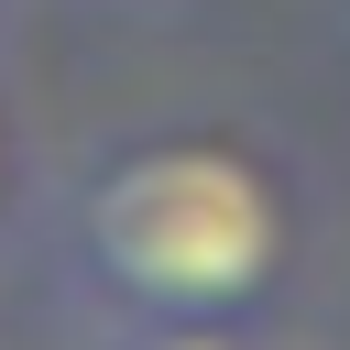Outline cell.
Wrapping results in <instances>:
<instances>
[{
	"mask_svg": "<svg viewBox=\"0 0 350 350\" xmlns=\"http://www.w3.org/2000/svg\"><path fill=\"white\" fill-rule=\"evenodd\" d=\"M284 208L230 142H142L77 197V262L142 317H230L273 284Z\"/></svg>",
	"mask_w": 350,
	"mask_h": 350,
	"instance_id": "6da1fadb",
	"label": "cell"
},
{
	"mask_svg": "<svg viewBox=\"0 0 350 350\" xmlns=\"http://www.w3.org/2000/svg\"><path fill=\"white\" fill-rule=\"evenodd\" d=\"M131 350H230L208 317H153V339H131Z\"/></svg>",
	"mask_w": 350,
	"mask_h": 350,
	"instance_id": "7a4b0ae2",
	"label": "cell"
}]
</instances>
